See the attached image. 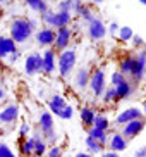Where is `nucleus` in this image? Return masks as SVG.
<instances>
[{"label": "nucleus", "mask_w": 146, "mask_h": 157, "mask_svg": "<svg viewBox=\"0 0 146 157\" xmlns=\"http://www.w3.org/2000/svg\"><path fill=\"white\" fill-rule=\"evenodd\" d=\"M5 2H9V0H0V4H5Z\"/></svg>", "instance_id": "de8ad7c7"}, {"label": "nucleus", "mask_w": 146, "mask_h": 157, "mask_svg": "<svg viewBox=\"0 0 146 157\" xmlns=\"http://www.w3.org/2000/svg\"><path fill=\"white\" fill-rule=\"evenodd\" d=\"M127 140L124 138L120 133H114L112 136H108V142H107V147H108V150H112V152H124L126 148H127Z\"/></svg>", "instance_id": "f3484780"}, {"label": "nucleus", "mask_w": 146, "mask_h": 157, "mask_svg": "<svg viewBox=\"0 0 146 157\" xmlns=\"http://www.w3.org/2000/svg\"><path fill=\"white\" fill-rule=\"evenodd\" d=\"M43 26L52 29H59V28H67L71 26L74 21V16L71 12H62V10H46L45 14L40 16Z\"/></svg>", "instance_id": "f03ea898"}, {"label": "nucleus", "mask_w": 146, "mask_h": 157, "mask_svg": "<svg viewBox=\"0 0 146 157\" xmlns=\"http://www.w3.org/2000/svg\"><path fill=\"white\" fill-rule=\"evenodd\" d=\"M114 88H115V95H117L119 100H127V98H131L137 90V86L129 78L126 79L124 83H120L119 86H114Z\"/></svg>", "instance_id": "4468645a"}, {"label": "nucleus", "mask_w": 146, "mask_h": 157, "mask_svg": "<svg viewBox=\"0 0 146 157\" xmlns=\"http://www.w3.org/2000/svg\"><path fill=\"white\" fill-rule=\"evenodd\" d=\"M53 129H55L53 116L48 111H43L40 114V117H38V131L41 135H46V133H50V131H53Z\"/></svg>", "instance_id": "dca6fc26"}, {"label": "nucleus", "mask_w": 146, "mask_h": 157, "mask_svg": "<svg viewBox=\"0 0 146 157\" xmlns=\"http://www.w3.org/2000/svg\"><path fill=\"white\" fill-rule=\"evenodd\" d=\"M72 28L67 26V28H59L55 29V42H53V48L55 52H64L71 47V42H72Z\"/></svg>", "instance_id": "0eeeda50"}, {"label": "nucleus", "mask_w": 146, "mask_h": 157, "mask_svg": "<svg viewBox=\"0 0 146 157\" xmlns=\"http://www.w3.org/2000/svg\"><path fill=\"white\" fill-rule=\"evenodd\" d=\"M72 116H74V107L72 105H65L64 109H62V111L59 112V114H57V117H60V119H72Z\"/></svg>", "instance_id": "2f4dec72"}, {"label": "nucleus", "mask_w": 146, "mask_h": 157, "mask_svg": "<svg viewBox=\"0 0 146 157\" xmlns=\"http://www.w3.org/2000/svg\"><path fill=\"white\" fill-rule=\"evenodd\" d=\"M35 31L36 29L31 26V21L26 16H16L9 24V36L16 42V45H23V43L29 42Z\"/></svg>", "instance_id": "f257e3e1"}, {"label": "nucleus", "mask_w": 146, "mask_h": 157, "mask_svg": "<svg viewBox=\"0 0 146 157\" xmlns=\"http://www.w3.org/2000/svg\"><path fill=\"white\" fill-rule=\"evenodd\" d=\"M89 90H91L93 97L95 98H100L103 95L107 88V74L103 69H95L91 71V76H89Z\"/></svg>", "instance_id": "39448f33"}, {"label": "nucleus", "mask_w": 146, "mask_h": 157, "mask_svg": "<svg viewBox=\"0 0 146 157\" xmlns=\"http://www.w3.org/2000/svg\"><path fill=\"white\" fill-rule=\"evenodd\" d=\"M45 157H64V147H60V145H52V147H48Z\"/></svg>", "instance_id": "7c9ffc66"}, {"label": "nucleus", "mask_w": 146, "mask_h": 157, "mask_svg": "<svg viewBox=\"0 0 146 157\" xmlns=\"http://www.w3.org/2000/svg\"><path fill=\"white\" fill-rule=\"evenodd\" d=\"M19 154L21 157H31L33 155V150H35V140L31 136H27L26 140H21L19 142Z\"/></svg>", "instance_id": "b1692460"}, {"label": "nucleus", "mask_w": 146, "mask_h": 157, "mask_svg": "<svg viewBox=\"0 0 146 157\" xmlns=\"http://www.w3.org/2000/svg\"><path fill=\"white\" fill-rule=\"evenodd\" d=\"M126 79H127V78H126L120 71H114V73H112V76H110V86H119V85L124 83Z\"/></svg>", "instance_id": "c756f323"}, {"label": "nucleus", "mask_w": 146, "mask_h": 157, "mask_svg": "<svg viewBox=\"0 0 146 157\" xmlns=\"http://www.w3.org/2000/svg\"><path fill=\"white\" fill-rule=\"evenodd\" d=\"M143 116H144V119H146V102L143 104Z\"/></svg>", "instance_id": "a18cd8bd"}, {"label": "nucleus", "mask_w": 146, "mask_h": 157, "mask_svg": "<svg viewBox=\"0 0 146 157\" xmlns=\"http://www.w3.org/2000/svg\"><path fill=\"white\" fill-rule=\"evenodd\" d=\"M76 62H78V52L69 47L67 50L59 52L57 54V73L62 76V78H67L71 76L76 67Z\"/></svg>", "instance_id": "7ed1b4c3"}, {"label": "nucleus", "mask_w": 146, "mask_h": 157, "mask_svg": "<svg viewBox=\"0 0 146 157\" xmlns=\"http://www.w3.org/2000/svg\"><path fill=\"white\" fill-rule=\"evenodd\" d=\"M67 157H69V155H67Z\"/></svg>", "instance_id": "8fccbe9b"}, {"label": "nucleus", "mask_w": 146, "mask_h": 157, "mask_svg": "<svg viewBox=\"0 0 146 157\" xmlns=\"http://www.w3.org/2000/svg\"><path fill=\"white\" fill-rule=\"evenodd\" d=\"M89 2H91V4H103L105 0H89Z\"/></svg>", "instance_id": "c03bdc74"}, {"label": "nucleus", "mask_w": 146, "mask_h": 157, "mask_svg": "<svg viewBox=\"0 0 146 157\" xmlns=\"http://www.w3.org/2000/svg\"><path fill=\"white\" fill-rule=\"evenodd\" d=\"M19 112H21L19 111V105H16V104L5 105L0 111V123H4V124H14L19 119Z\"/></svg>", "instance_id": "ddd939ff"}, {"label": "nucleus", "mask_w": 146, "mask_h": 157, "mask_svg": "<svg viewBox=\"0 0 146 157\" xmlns=\"http://www.w3.org/2000/svg\"><path fill=\"white\" fill-rule=\"evenodd\" d=\"M65 105H67L65 98L62 97V95H59V93H55V95H52V97L48 98V112H50L52 116H57Z\"/></svg>", "instance_id": "6ab92c4d"}, {"label": "nucleus", "mask_w": 146, "mask_h": 157, "mask_svg": "<svg viewBox=\"0 0 146 157\" xmlns=\"http://www.w3.org/2000/svg\"><path fill=\"white\" fill-rule=\"evenodd\" d=\"M93 126L98 129H103V131H110V119H108V116L105 114H96L95 116V121H93Z\"/></svg>", "instance_id": "bb28decb"}, {"label": "nucleus", "mask_w": 146, "mask_h": 157, "mask_svg": "<svg viewBox=\"0 0 146 157\" xmlns=\"http://www.w3.org/2000/svg\"><path fill=\"white\" fill-rule=\"evenodd\" d=\"M144 78H146V47L141 48V50H136V54H134L133 71L129 74V79H131L136 86L141 83Z\"/></svg>", "instance_id": "20e7f679"}, {"label": "nucleus", "mask_w": 146, "mask_h": 157, "mask_svg": "<svg viewBox=\"0 0 146 157\" xmlns=\"http://www.w3.org/2000/svg\"><path fill=\"white\" fill-rule=\"evenodd\" d=\"M0 157H17L7 143H0Z\"/></svg>", "instance_id": "c9c22d12"}, {"label": "nucleus", "mask_w": 146, "mask_h": 157, "mask_svg": "<svg viewBox=\"0 0 146 157\" xmlns=\"http://www.w3.org/2000/svg\"><path fill=\"white\" fill-rule=\"evenodd\" d=\"M101 102L103 104H119V98H117V95H115V88L114 86H107L105 92H103V95H101Z\"/></svg>", "instance_id": "cd10ccee"}, {"label": "nucleus", "mask_w": 146, "mask_h": 157, "mask_svg": "<svg viewBox=\"0 0 146 157\" xmlns=\"http://www.w3.org/2000/svg\"><path fill=\"white\" fill-rule=\"evenodd\" d=\"M41 69H43V57H41L40 52H33V54L26 56V59H24V73H26V76L40 74Z\"/></svg>", "instance_id": "1a4fd4ad"}, {"label": "nucleus", "mask_w": 146, "mask_h": 157, "mask_svg": "<svg viewBox=\"0 0 146 157\" xmlns=\"http://www.w3.org/2000/svg\"><path fill=\"white\" fill-rule=\"evenodd\" d=\"M57 10L71 12V14H72V0H60L59 4H57Z\"/></svg>", "instance_id": "f704fd0d"}, {"label": "nucleus", "mask_w": 146, "mask_h": 157, "mask_svg": "<svg viewBox=\"0 0 146 157\" xmlns=\"http://www.w3.org/2000/svg\"><path fill=\"white\" fill-rule=\"evenodd\" d=\"M84 145H86V148H88V154H91V155L101 154V152H103V150L107 148V147H103L100 142L93 140L91 136H86V140H84Z\"/></svg>", "instance_id": "393cba45"}, {"label": "nucleus", "mask_w": 146, "mask_h": 157, "mask_svg": "<svg viewBox=\"0 0 146 157\" xmlns=\"http://www.w3.org/2000/svg\"><path fill=\"white\" fill-rule=\"evenodd\" d=\"M100 155H101V157H120L117 152H112V150H103Z\"/></svg>", "instance_id": "a19ab883"}, {"label": "nucleus", "mask_w": 146, "mask_h": 157, "mask_svg": "<svg viewBox=\"0 0 146 157\" xmlns=\"http://www.w3.org/2000/svg\"><path fill=\"white\" fill-rule=\"evenodd\" d=\"M89 76H91V71L88 69V67H84V66L76 69V74H74V85H76V88L84 92L89 86Z\"/></svg>", "instance_id": "2eb2a0df"}, {"label": "nucleus", "mask_w": 146, "mask_h": 157, "mask_svg": "<svg viewBox=\"0 0 146 157\" xmlns=\"http://www.w3.org/2000/svg\"><path fill=\"white\" fill-rule=\"evenodd\" d=\"M144 128H146V119L141 117V119H134V121H131V123H127V124L120 126L119 133L122 135L127 142H131V140H134L136 136H139V135L144 131Z\"/></svg>", "instance_id": "423d86ee"}, {"label": "nucleus", "mask_w": 146, "mask_h": 157, "mask_svg": "<svg viewBox=\"0 0 146 157\" xmlns=\"http://www.w3.org/2000/svg\"><path fill=\"white\" fill-rule=\"evenodd\" d=\"M88 136H91L93 140H96V142H100L103 147H107V142H108V131H103V129H98L95 128V126H91V128H88Z\"/></svg>", "instance_id": "5701e85b"}, {"label": "nucleus", "mask_w": 146, "mask_h": 157, "mask_svg": "<svg viewBox=\"0 0 146 157\" xmlns=\"http://www.w3.org/2000/svg\"><path fill=\"white\" fill-rule=\"evenodd\" d=\"M117 36H119L120 42H131V38L134 36V31L131 26H120L119 28V33H117Z\"/></svg>", "instance_id": "c85d7f7f"}, {"label": "nucleus", "mask_w": 146, "mask_h": 157, "mask_svg": "<svg viewBox=\"0 0 146 157\" xmlns=\"http://www.w3.org/2000/svg\"><path fill=\"white\" fill-rule=\"evenodd\" d=\"M95 116H96V112H95L93 107H89V105L81 107V111H79V117H81V123H82V126H84V129H88V128H91V126H93Z\"/></svg>", "instance_id": "aec40b11"}, {"label": "nucleus", "mask_w": 146, "mask_h": 157, "mask_svg": "<svg viewBox=\"0 0 146 157\" xmlns=\"http://www.w3.org/2000/svg\"><path fill=\"white\" fill-rule=\"evenodd\" d=\"M43 157H45V155H43Z\"/></svg>", "instance_id": "09e8293b"}, {"label": "nucleus", "mask_w": 146, "mask_h": 157, "mask_svg": "<svg viewBox=\"0 0 146 157\" xmlns=\"http://www.w3.org/2000/svg\"><path fill=\"white\" fill-rule=\"evenodd\" d=\"M141 117H144V116H143V111L139 107H136V105L127 107V109L120 111L119 114L115 116V126L120 128V126L127 124V123H131V121H134V119H141Z\"/></svg>", "instance_id": "9d476101"}, {"label": "nucleus", "mask_w": 146, "mask_h": 157, "mask_svg": "<svg viewBox=\"0 0 146 157\" xmlns=\"http://www.w3.org/2000/svg\"><path fill=\"white\" fill-rule=\"evenodd\" d=\"M17 50V45L10 36H5V35H0V59H5L9 57L10 54Z\"/></svg>", "instance_id": "a211bd4d"}, {"label": "nucleus", "mask_w": 146, "mask_h": 157, "mask_svg": "<svg viewBox=\"0 0 146 157\" xmlns=\"http://www.w3.org/2000/svg\"><path fill=\"white\" fill-rule=\"evenodd\" d=\"M119 23H115V21H112V23L108 24V28H107V33H108V35H112V36H115V35H117V33H119Z\"/></svg>", "instance_id": "e433bc0d"}, {"label": "nucleus", "mask_w": 146, "mask_h": 157, "mask_svg": "<svg viewBox=\"0 0 146 157\" xmlns=\"http://www.w3.org/2000/svg\"><path fill=\"white\" fill-rule=\"evenodd\" d=\"M133 66H134V54H127L126 57L120 59L119 69L117 71H120L126 78H129V74H131V71H133Z\"/></svg>", "instance_id": "4be33fe9"}, {"label": "nucleus", "mask_w": 146, "mask_h": 157, "mask_svg": "<svg viewBox=\"0 0 146 157\" xmlns=\"http://www.w3.org/2000/svg\"><path fill=\"white\" fill-rule=\"evenodd\" d=\"M139 2H141L143 5H146V0H139Z\"/></svg>", "instance_id": "49530a36"}, {"label": "nucleus", "mask_w": 146, "mask_h": 157, "mask_svg": "<svg viewBox=\"0 0 146 157\" xmlns=\"http://www.w3.org/2000/svg\"><path fill=\"white\" fill-rule=\"evenodd\" d=\"M7 59H9V64H16V62H17V60L21 59V52L16 50L14 54H10V56L7 57Z\"/></svg>", "instance_id": "58836bf2"}, {"label": "nucleus", "mask_w": 146, "mask_h": 157, "mask_svg": "<svg viewBox=\"0 0 146 157\" xmlns=\"http://www.w3.org/2000/svg\"><path fill=\"white\" fill-rule=\"evenodd\" d=\"M131 45H133L134 50H141V48H144V47H146V43H144V40H143L139 35L134 33V36L131 38Z\"/></svg>", "instance_id": "473e14b6"}, {"label": "nucleus", "mask_w": 146, "mask_h": 157, "mask_svg": "<svg viewBox=\"0 0 146 157\" xmlns=\"http://www.w3.org/2000/svg\"><path fill=\"white\" fill-rule=\"evenodd\" d=\"M74 157H93L91 154H88V152H78Z\"/></svg>", "instance_id": "79ce46f5"}, {"label": "nucleus", "mask_w": 146, "mask_h": 157, "mask_svg": "<svg viewBox=\"0 0 146 157\" xmlns=\"http://www.w3.org/2000/svg\"><path fill=\"white\" fill-rule=\"evenodd\" d=\"M29 133H31V126L27 124V123H23V124L19 126V142L21 140H26L27 136H29Z\"/></svg>", "instance_id": "72a5a7b5"}, {"label": "nucleus", "mask_w": 146, "mask_h": 157, "mask_svg": "<svg viewBox=\"0 0 146 157\" xmlns=\"http://www.w3.org/2000/svg\"><path fill=\"white\" fill-rule=\"evenodd\" d=\"M133 157H146V145H143V147H139L134 152V155Z\"/></svg>", "instance_id": "ea45409f"}, {"label": "nucleus", "mask_w": 146, "mask_h": 157, "mask_svg": "<svg viewBox=\"0 0 146 157\" xmlns=\"http://www.w3.org/2000/svg\"><path fill=\"white\" fill-rule=\"evenodd\" d=\"M82 5H84V2H82V0H72V16L78 14V10L81 9Z\"/></svg>", "instance_id": "4c0bfd02"}, {"label": "nucleus", "mask_w": 146, "mask_h": 157, "mask_svg": "<svg viewBox=\"0 0 146 157\" xmlns=\"http://www.w3.org/2000/svg\"><path fill=\"white\" fill-rule=\"evenodd\" d=\"M33 36H35V42H36L40 47L50 48V47H53V42H55V29L43 26V28L36 29Z\"/></svg>", "instance_id": "9b49d317"}, {"label": "nucleus", "mask_w": 146, "mask_h": 157, "mask_svg": "<svg viewBox=\"0 0 146 157\" xmlns=\"http://www.w3.org/2000/svg\"><path fill=\"white\" fill-rule=\"evenodd\" d=\"M4 98H5V90L0 86V100H4Z\"/></svg>", "instance_id": "37998d69"}, {"label": "nucleus", "mask_w": 146, "mask_h": 157, "mask_svg": "<svg viewBox=\"0 0 146 157\" xmlns=\"http://www.w3.org/2000/svg\"><path fill=\"white\" fill-rule=\"evenodd\" d=\"M86 31H88L89 40H93V42H101L107 36V24L100 17H95L86 24Z\"/></svg>", "instance_id": "6e6552de"}, {"label": "nucleus", "mask_w": 146, "mask_h": 157, "mask_svg": "<svg viewBox=\"0 0 146 157\" xmlns=\"http://www.w3.org/2000/svg\"><path fill=\"white\" fill-rule=\"evenodd\" d=\"M24 4L33 10V12H36V14H45L46 10H50V5L46 0H23Z\"/></svg>", "instance_id": "412c9836"}, {"label": "nucleus", "mask_w": 146, "mask_h": 157, "mask_svg": "<svg viewBox=\"0 0 146 157\" xmlns=\"http://www.w3.org/2000/svg\"><path fill=\"white\" fill-rule=\"evenodd\" d=\"M78 16L79 19H81V21H84V23H89V21H91V19H95L96 16H95V12H93V9H91V5H88V4H84L81 7V9L78 10Z\"/></svg>", "instance_id": "a878e982"}, {"label": "nucleus", "mask_w": 146, "mask_h": 157, "mask_svg": "<svg viewBox=\"0 0 146 157\" xmlns=\"http://www.w3.org/2000/svg\"><path fill=\"white\" fill-rule=\"evenodd\" d=\"M41 57H43V69H41V73L53 74L57 71V52L50 47V48H46L41 54Z\"/></svg>", "instance_id": "f8f14e48"}]
</instances>
